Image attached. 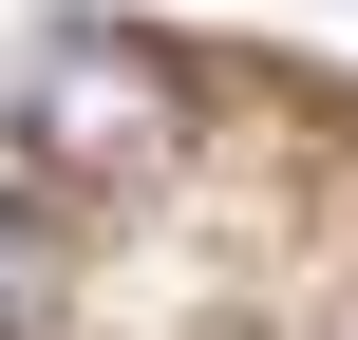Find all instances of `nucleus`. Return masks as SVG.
Masks as SVG:
<instances>
[{"label": "nucleus", "mask_w": 358, "mask_h": 340, "mask_svg": "<svg viewBox=\"0 0 358 340\" xmlns=\"http://www.w3.org/2000/svg\"><path fill=\"white\" fill-rule=\"evenodd\" d=\"M0 132H19L38 170H76V189H132V170H170L189 95H170V57H151L132 19H38L19 76H0Z\"/></svg>", "instance_id": "nucleus-1"}, {"label": "nucleus", "mask_w": 358, "mask_h": 340, "mask_svg": "<svg viewBox=\"0 0 358 340\" xmlns=\"http://www.w3.org/2000/svg\"><path fill=\"white\" fill-rule=\"evenodd\" d=\"M57 303V246H38V208H0V340Z\"/></svg>", "instance_id": "nucleus-2"}]
</instances>
